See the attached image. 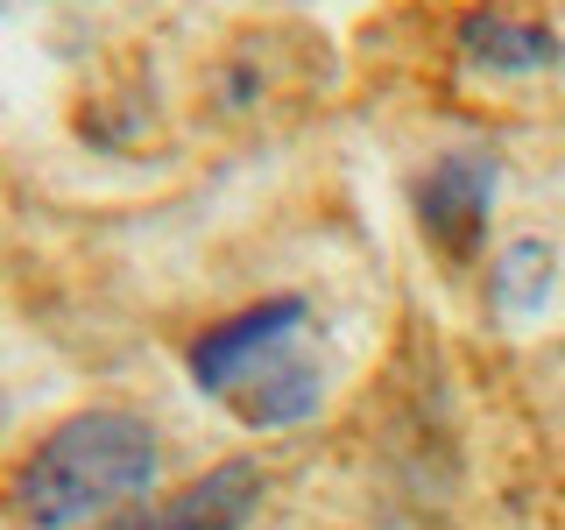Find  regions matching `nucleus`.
<instances>
[{
  "label": "nucleus",
  "instance_id": "6",
  "mask_svg": "<svg viewBox=\"0 0 565 530\" xmlns=\"http://www.w3.org/2000/svg\"><path fill=\"white\" fill-rule=\"evenodd\" d=\"M552 247L544 241H516L502 262L488 269V297H494V311L502 318H530V311H544V297H552Z\"/></svg>",
  "mask_w": 565,
  "mask_h": 530
},
{
  "label": "nucleus",
  "instance_id": "5",
  "mask_svg": "<svg viewBox=\"0 0 565 530\" xmlns=\"http://www.w3.org/2000/svg\"><path fill=\"white\" fill-rule=\"evenodd\" d=\"M255 509H262V467L255 459H220L184 495H170L156 509H135L114 530H247Z\"/></svg>",
  "mask_w": 565,
  "mask_h": 530
},
{
  "label": "nucleus",
  "instance_id": "3",
  "mask_svg": "<svg viewBox=\"0 0 565 530\" xmlns=\"http://www.w3.org/2000/svg\"><path fill=\"white\" fill-rule=\"evenodd\" d=\"M494 177H502V156L494 149H446V156H431L411 184V212H417L424 241H431L452 269H473V255H481V241H488Z\"/></svg>",
  "mask_w": 565,
  "mask_h": 530
},
{
  "label": "nucleus",
  "instance_id": "4",
  "mask_svg": "<svg viewBox=\"0 0 565 530\" xmlns=\"http://www.w3.org/2000/svg\"><path fill=\"white\" fill-rule=\"evenodd\" d=\"M452 50H459V64L481 71V78H537V71H552L565 57V43H558L552 22L516 14V8H494V0H481V8L459 14Z\"/></svg>",
  "mask_w": 565,
  "mask_h": 530
},
{
  "label": "nucleus",
  "instance_id": "1",
  "mask_svg": "<svg viewBox=\"0 0 565 530\" xmlns=\"http://www.w3.org/2000/svg\"><path fill=\"white\" fill-rule=\"evenodd\" d=\"M163 474V438L135 411H78L14 467L8 509L29 530H85L114 509H135Z\"/></svg>",
  "mask_w": 565,
  "mask_h": 530
},
{
  "label": "nucleus",
  "instance_id": "2",
  "mask_svg": "<svg viewBox=\"0 0 565 530\" xmlns=\"http://www.w3.org/2000/svg\"><path fill=\"white\" fill-rule=\"evenodd\" d=\"M184 361L205 396H220L255 432H282V424L311 417L318 396H326L305 297H262V305L220 318V326H205L184 347Z\"/></svg>",
  "mask_w": 565,
  "mask_h": 530
}]
</instances>
